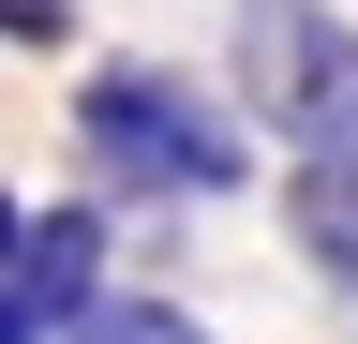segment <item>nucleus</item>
I'll list each match as a JSON object with an SVG mask.
<instances>
[{"instance_id": "4", "label": "nucleus", "mask_w": 358, "mask_h": 344, "mask_svg": "<svg viewBox=\"0 0 358 344\" xmlns=\"http://www.w3.org/2000/svg\"><path fill=\"white\" fill-rule=\"evenodd\" d=\"M284 240H299V270H313V284H343V299H358V150L284 165Z\"/></svg>"}, {"instance_id": "6", "label": "nucleus", "mask_w": 358, "mask_h": 344, "mask_svg": "<svg viewBox=\"0 0 358 344\" xmlns=\"http://www.w3.org/2000/svg\"><path fill=\"white\" fill-rule=\"evenodd\" d=\"M0 30L15 46H60V0H0Z\"/></svg>"}, {"instance_id": "1", "label": "nucleus", "mask_w": 358, "mask_h": 344, "mask_svg": "<svg viewBox=\"0 0 358 344\" xmlns=\"http://www.w3.org/2000/svg\"><path fill=\"white\" fill-rule=\"evenodd\" d=\"M75 150H90V180L105 195H164V209H194V195H239V120H224L209 90H179L164 60H105L75 90Z\"/></svg>"}, {"instance_id": "3", "label": "nucleus", "mask_w": 358, "mask_h": 344, "mask_svg": "<svg viewBox=\"0 0 358 344\" xmlns=\"http://www.w3.org/2000/svg\"><path fill=\"white\" fill-rule=\"evenodd\" d=\"M105 315V209L90 195H45L0 225V344H75Z\"/></svg>"}, {"instance_id": "2", "label": "nucleus", "mask_w": 358, "mask_h": 344, "mask_svg": "<svg viewBox=\"0 0 358 344\" xmlns=\"http://www.w3.org/2000/svg\"><path fill=\"white\" fill-rule=\"evenodd\" d=\"M224 75H239V120L284 135L299 165L358 150V30L329 0H239L224 15Z\"/></svg>"}, {"instance_id": "5", "label": "nucleus", "mask_w": 358, "mask_h": 344, "mask_svg": "<svg viewBox=\"0 0 358 344\" xmlns=\"http://www.w3.org/2000/svg\"><path fill=\"white\" fill-rule=\"evenodd\" d=\"M75 344H209V329L179 315V299H105V315H90Z\"/></svg>"}]
</instances>
